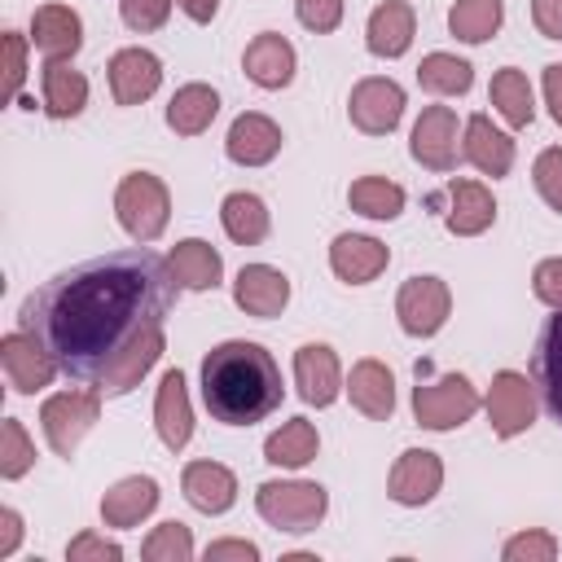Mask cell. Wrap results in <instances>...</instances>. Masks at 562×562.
<instances>
[{"mask_svg": "<svg viewBox=\"0 0 562 562\" xmlns=\"http://www.w3.org/2000/svg\"><path fill=\"white\" fill-rule=\"evenodd\" d=\"M531 290L544 307H562V259H540L536 272H531Z\"/></svg>", "mask_w": 562, "mask_h": 562, "instance_id": "cell-46", "label": "cell"}, {"mask_svg": "<svg viewBox=\"0 0 562 562\" xmlns=\"http://www.w3.org/2000/svg\"><path fill=\"white\" fill-rule=\"evenodd\" d=\"M347 202H351V211H360L369 220H395L404 211V189L386 176H360L347 189Z\"/></svg>", "mask_w": 562, "mask_h": 562, "instance_id": "cell-37", "label": "cell"}, {"mask_svg": "<svg viewBox=\"0 0 562 562\" xmlns=\"http://www.w3.org/2000/svg\"><path fill=\"white\" fill-rule=\"evenodd\" d=\"M119 9H123V22L132 31H158L171 13V0H123Z\"/></svg>", "mask_w": 562, "mask_h": 562, "instance_id": "cell-43", "label": "cell"}, {"mask_svg": "<svg viewBox=\"0 0 562 562\" xmlns=\"http://www.w3.org/2000/svg\"><path fill=\"white\" fill-rule=\"evenodd\" d=\"M413 158L430 171H452L461 149H457V114L448 105H426L422 119L413 123Z\"/></svg>", "mask_w": 562, "mask_h": 562, "instance_id": "cell-11", "label": "cell"}, {"mask_svg": "<svg viewBox=\"0 0 562 562\" xmlns=\"http://www.w3.org/2000/svg\"><path fill=\"white\" fill-rule=\"evenodd\" d=\"M31 44L48 57H75L83 44V22L70 4H40L31 13Z\"/></svg>", "mask_w": 562, "mask_h": 562, "instance_id": "cell-23", "label": "cell"}, {"mask_svg": "<svg viewBox=\"0 0 562 562\" xmlns=\"http://www.w3.org/2000/svg\"><path fill=\"white\" fill-rule=\"evenodd\" d=\"M114 215H119L123 233L145 246V241L162 237V228L171 220V193H167V184L158 176L127 171L119 180V189H114Z\"/></svg>", "mask_w": 562, "mask_h": 562, "instance_id": "cell-3", "label": "cell"}, {"mask_svg": "<svg viewBox=\"0 0 562 562\" xmlns=\"http://www.w3.org/2000/svg\"><path fill=\"white\" fill-rule=\"evenodd\" d=\"M145 562H189L193 558V536L184 522H162L154 527V536L140 544Z\"/></svg>", "mask_w": 562, "mask_h": 562, "instance_id": "cell-38", "label": "cell"}, {"mask_svg": "<svg viewBox=\"0 0 562 562\" xmlns=\"http://www.w3.org/2000/svg\"><path fill=\"white\" fill-rule=\"evenodd\" d=\"M439 483H443V461L435 452H426V448L400 452L391 474H386V492L400 505H426L439 492Z\"/></svg>", "mask_w": 562, "mask_h": 562, "instance_id": "cell-12", "label": "cell"}, {"mask_svg": "<svg viewBox=\"0 0 562 562\" xmlns=\"http://www.w3.org/2000/svg\"><path fill=\"white\" fill-rule=\"evenodd\" d=\"M448 312H452V294L439 277H408L395 294V316H400L404 334H413V338L439 334Z\"/></svg>", "mask_w": 562, "mask_h": 562, "instance_id": "cell-7", "label": "cell"}, {"mask_svg": "<svg viewBox=\"0 0 562 562\" xmlns=\"http://www.w3.org/2000/svg\"><path fill=\"white\" fill-rule=\"evenodd\" d=\"M241 70H246V79L250 83H259V88H285L290 79H294V48H290V40L285 35H277V31H263V35H255L250 44H246V53H241Z\"/></svg>", "mask_w": 562, "mask_h": 562, "instance_id": "cell-18", "label": "cell"}, {"mask_svg": "<svg viewBox=\"0 0 562 562\" xmlns=\"http://www.w3.org/2000/svg\"><path fill=\"white\" fill-rule=\"evenodd\" d=\"M215 114H220V92L211 83H184L167 105V127L176 136H202Z\"/></svg>", "mask_w": 562, "mask_h": 562, "instance_id": "cell-30", "label": "cell"}, {"mask_svg": "<svg viewBox=\"0 0 562 562\" xmlns=\"http://www.w3.org/2000/svg\"><path fill=\"white\" fill-rule=\"evenodd\" d=\"M487 422L501 439H514L522 435L531 422H536V391L522 373L514 369H501L492 378V391H487Z\"/></svg>", "mask_w": 562, "mask_h": 562, "instance_id": "cell-10", "label": "cell"}, {"mask_svg": "<svg viewBox=\"0 0 562 562\" xmlns=\"http://www.w3.org/2000/svg\"><path fill=\"white\" fill-rule=\"evenodd\" d=\"M536 386H540V400H544L549 417L562 422V307L540 329V342H536Z\"/></svg>", "mask_w": 562, "mask_h": 562, "instance_id": "cell-29", "label": "cell"}, {"mask_svg": "<svg viewBox=\"0 0 562 562\" xmlns=\"http://www.w3.org/2000/svg\"><path fill=\"white\" fill-rule=\"evenodd\" d=\"M167 263H171L176 285H184V290H215L220 277H224V259H220V250H215L211 241H202V237H184V241H176V250L167 255Z\"/></svg>", "mask_w": 562, "mask_h": 562, "instance_id": "cell-24", "label": "cell"}, {"mask_svg": "<svg viewBox=\"0 0 562 562\" xmlns=\"http://www.w3.org/2000/svg\"><path fill=\"white\" fill-rule=\"evenodd\" d=\"M492 105L496 114L509 123V127H527L536 119V105H531V83L518 66H505L492 75Z\"/></svg>", "mask_w": 562, "mask_h": 562, "instance_id": "cell-36", "label": "cell"}, {"mask_svg": "<svg viewBox=\"0 0 562 562\" xmlns=\"http://www.w3.org/2000/svg\"><path fill=\"white\" fill-rule=\"evenodd\" d=\"M202 400L224 426H255L281 408V369L259 342H220L202 360Z\"/></svg>", "mask_w": 562, "mask_h": 562, "instance_id": "cell-2", "label": "cell"}, {"mask_svg": "<svg viewBox=\"0 0 562 562\" xmlns=\"http://www.w3.org/2000/svg\"><path fill=\"white\" fill-rule=\"evenodd\" d=\"M531 22L544 40H562V0H531Z\"/></svg>", "mask_w": 562, "mask_h": 562, "instance_id": "cell-47", "label": "cell"}, {"mask_svg": "<svg viewBox=\"0 0 562 562\" xmlns=\"http://www.w3.org/2000/svg\"><path fill=\"white\" fill-rule=\"evenodd\" d=\"M176 4H180L184 18H193V22H211L215 9H220V0H176Z\"/></svg>", "mask_w": 562, "mask_h": 562, "instance_id": "cell-51", "label": "cell"}, {"mask_svg": "<svg viewBox=\"0 0 562 562\" xmlns=\"http://www.w3.org/2000/svg\"><path fill=\"white\" fill-rule=\"evenodd\" d=\"M294 13H299V22H303L307 31L329 35V31H338V22H342V0H294Z\"/></svg>", "mask_w": 562, "mask_h": 562, "instance_id": "cell-42", "label": "cell"}, {"mask_svg": "<svg viewBox=\"0 0 562 562\" xmlns=\"http://www.w3.org/2000/svg\"><path fill=\"white\" fill-rule=\"evenodd\" d=\"M347 395L373 422H386L395 413V378H391V369L382 360H360L351 369V378H347Z\"/></svg>", "mask_w": 562, "mask_h": 562, "instance_id": "cell-25", "label": "cell"}, {"mask_svg": "<svg viewBox=\"0 0 562 562\" xmlns=\"http://www.w3.org/2000/svg\"><path fill=\"white\" fill-rule=\"evenodd\" d=\"M220 224H224V233L237 246H259L268 237V224L272 220H268L263 198H255V193H228L220 202Z\"/></svg>", "mask_w": 562, "mask_h": 562, "instance_id": "cell-32", "label": "cell"}, {"mask_svg": "<svg viewBox=\"0 0 562 562\" xmlns=\"http://www.w3.org/2000/svg\"><path fill=\"white\" fill-rule=\"evenodd\" d=\"M386 263H391V250H386L378 237H364V233H342V237H334V246H329V268H334L347 285L373 281Z\"/></svg>", "mask_w": 562, "mask_h": 562, "instance_id": "cell-20", "label": "cell"}, {"mask_svg": "<svg viewBox=\"0 0 562 562\" xmlns=\"http://www.w3.org/2000/svg\"><path fill=\"white\" fill-rule=\"evenodd\" d=\"M83 105H88V79L70 70L66 57H48L44 61V110L53 119H75Z\"/></svg>", "mask_w": 562, "mask_h": 562, "instance_id": "cell-31", "label": "cell"}, {"mask_svg": "<svg viewBox=\"0 0 562 562\" xmlns=\"http://www.w3.org/2000/svg\"><path fill=\"white\" fill-rule=\"evenodd\" d=\"M417 83L435 97H461L474 83V66L457 53H426L417 66Z\"/></svg>", "mask_w": 562, "mask_h": 562, "instance_id": "cell-34", "label": "cell"}, {"mask_svg": "<svg viewBox=\"0 0 562 562\" xmlns=\"http://www.w3.org/2000/svg\"><path fill=\"white\" fill-rule=\"evenodd\" d=\"M31 461H35V443L26 439L18 417H4V426H0V474L22 479L31 470Z\"/></svg>", "mask_w": 562, "mask_h": 562, "instance_id": "cell-39", "label": "cell"}, {"mask_svg": "<svg viewBox=\"0 0 562 562\" xmlns=\"http://www.w3.org/2000/svg\"><path fill=\"white\" fill-rule=\"evenodd\" d=\"M531 180H536V193H540L553 211H562V149H558V145H549V149L536 154Z\"/></svg>", "mask_w": 562, "mask_h": 562, "instance_id": "cell-40", "label": "cell"}, {"mask_svg": "<svg viewBox=\"0 0 562 562\" xmlns=\"http://www.w3.org/2000/svg\"><path fill=\"white\" fill-rule=\"evenodd\" d=\"M224 558L255 562V558H259V549H255L250 540H215V544H206V562H224Z\"/></svg>", "mask_w": 562, "mask_h": 562, "instance_id": "cell-48", "label": "cell"}, {"mask_svg": "<svg viewBox=\"0 0 562 562\" xmlns=\"http://www.w3.org/2000/svg\"><path fill=\"white\" fill-rule=\"evenodd\" d=\"M66 558H70V562H88V558H97V562H119L123 549H119L114 540L97 536V531H83V536H75V540L66 544Z\"/></svg>", "mask_w": 562, "mask_h": 562, "instance_id": "cell-45", "label": "cell"}, {"mask_svg": "<svg viewBox=\"0 0 562 562\" xmlns=\"http://www.w3.org/2000/svg\"><path fill=\"white\" fill-rule=\"evenodd\" d=\"M18 540H22V518H18V509H0V558H9V553L18 549Z\"/></svg>", "mask_w": 562, "mask_h": 562, "instance_id": "cell-50", "label": "cell"}, {"mask_svg": "<svg viewBox=\"0 0 562 562\" xmlns=\"http://www.w3.org/2000/svg\"><path fill=\"white\" fill-rule=\"evenodd\" d=\"M501 22H505V4L501 0H457L448 9V31L457 40H465V44L492 40L501 31Z\"/></svg>", "mask_w": 562, "mask_h": 562, "instance_id": "cell-35", "label": "cell"}, {"mask_svg": "<svg viewBox=\"0 0 562 562\" xmlns=\"http://www.w3.org/2000/svg\"><path fill=\"white\" fill-rule=\"evenodd\" d=\"M413 31H417V18H413V4L408 0H382L373 13H369V26H364V44L373 57H404L408 44H413Z\"/></svg>", "mask_w": 562, "mask_h": 562, "instance_id": "cell-17", "label": "cell"}, {"mask_svg": "<svg viewBox=\"0 0 562 562\" xmlns=\"http://www.w3.org/2000/svg\"><path fill=\"white\" fill-rule=\"evenodd\" d=\"M0 364H4L9 386L22 391V395H35V391H44V386L57 378V360H53L48 347H44L35 334H26V329H13V334L0 338Z\"/></svg>", "mask_w": 562, "mask_h": 562, "instance_id": "cell-8", "label": "cell"}, {"mask_svg": "<svg viewBox=\"0 0 562 562\" xmlns=\"http://www.w3.org/2000/svg\"><path fill=\"white\" fill-rule=\"evenodd\" d=\"M154 426H158V439H162L171 452H180V448L189 443V435H193V408H189V391H184V373H180V369L162 373V382H158Z\"/></svg>", "mask_w": 562, "mask_h": 562, "instance_id": "cell-21", "label": "cell"}, {"mask_svg": "<svg viewBox=\"0 0 562 562\" xmlns=\"http://www.w3.org/2000/svg\"><path fill=\"white\" fill-rule=\"evenodd\" d=\"M158 356H162V325L145 329L127 351H119V360L101 373V391H105V395H123V391L140 386V378L154 369Z\"/></svg>", "mask_w": 562, "mask_h": 562, "instance_id": "cell-27", "label": "cell"}, {"mask_svg": "<svg viewBox=\"0 0 562 562\" xmlns=\"http://www.w3.org/2000/svg\"><path fill=\"white\" fill-rule=\"evenodd\" d=\"M171 303V263L149 246H132L88 259L40 285L22 303L18 325L48 347L61 373L101 382L119 351H127L145 329L167 321Z\"/></svg>", "mask_w": 562, "mask_h": 562, "instance_id": "cell-1", "label": "cell"}, {"mask_svg": "<svg viewBox=\"0 0 562 562\" xmlns=\"http://www.w3.org/2000/svg\"><path fill=\"white\" fill-rule=\"evenodd\" d=\"M505 562H553L558 558V540L549 531H522L514 540H505Z\"/></svg>", "mask_w": 562, "mask_h": 562, "instance_id": "cell-41", "label": "cell"}, {"mask_svg": "<svg viewBox=\"0 0 562 562\" xmlns=\"http://www.w3.org/2000/svg\"><path fill=\"white\" fill-rule=\"evenodd\" d=\"M224 149L237 167H263L281 154V127L268 114H237L224 136Z\"/></svg>", "mask_w": 562, "mask_h": 562, "instance_id": "cell-16", "label": "cell"}, {"mask_svg": "<svg viewBox=\"0 0 562 562\" xmlns=\"http://www.w3.org/2000/svg\"><path fill=\"white\" fill-rule=\"evenodd\" d=\"M26 79V40L18 31H4V97L13 101Z\"/></svg>", "mask_w": 562, "mask_h": 562, "instance_id": "cell-44", "label": "cell"}, {"mask_svg": "<svg viewBox=\"0 0 562 562\" xmlns=\"http://www.w3.org/2000/svg\"><path fill=\"white\" fill-rule=\"evenodd\" d=\"M154 505H158V483L145 474H132L101 496V518L105 527H136L145 514H154Z\"/></svg>", "mask_w": 562, "mask_h": 562, "instance_id": "cell-28", "label": "cell"}, {"mask_svg": "<svg viewBox=\"0 0 562 562\" xmlns=\"http://www.w3.org/2000/svg\"><path fill=\"white\" fill-rule=\"evenodd\" d=\"M492 220H496V202L479 180L448 184V228L457 237H479L483 228H492Z\"/></svg>", "mask_w": 562, "mask_h": 562, "instance_id": "cell-26", "label": "cell"}, {"mask_svg": "<svg viewBox=\"0 0 562 562\" xmlns=\"http://www.w3.org/2000/svg\"><path fill=\"white\" fill-rule=\"evenodd\" d=\"M316 448H321V439H316V426L307 422V417H290L277 435H268V443H263V457L272 461V465H285V470H299V465H307L312 457H316Z\"/></svg>", "mask_w": 562, "mask_h": 562, "instance_id": "cell-33", "label": "cell"}, {"mask_svg": "<svg viewBox=\"0 0 562 562\" xmlns=\"http://www.w3.org/2000/svg\"><path fill=\"white\" fill-rule=\"evenodd\" d=\"M255 509L263 522H272L277 531H312L325 509H329V496L321 483H303V479H272V483H259L255 492Z\"/></svg>", "mask_w": 562, "mask_h": 562, "instance_id": "cell-4", "label": "cell"}, {"mask_svg": "<svg viewBox=\"0 0 562 562\" xmlns=\"http://www.w3.org/2000/svg\"><path fill=\"white\" fill-rule=\"evenodd\" d=\"M347 114H351V123H356L360 132L386 136V132H395V123L404 119V88H400L395 79H382V75L360 79V83L351 88V97H347Z\"/></svg>", "mask_w": 562, "mask_h": 562, "instance_id": "cell-9", "label": "cell"}, {"mask_svg": "<svg viewBox=\"0 0 562 562\" xmlns=\"http://www.w3.org/2000/svg\"><path fill=\"white\" fill-rule=\"evenodd\" d=\"M233 299L246 316H281L290 303V281L268 263H246L233 281Z\"/></svg>", "mask_w": 562, "mask_h": 562, "instance_id": "cell-15", "label": "cell"}, {"mask_svg": "<svg viewBox=\"0 0 562 562\" xmlns=\"http://www.w3.org/2000/svg\"><path fill=\"white\" fill-rule=\"evenodd\" d=\"M180 487H184V501L202 514H224L237 501V479L220 461H189Z\"/></svg>", "mask_w": 562, "mask_h": 562, "instance_id": "cell-22", "label": "cell"}, {"mask_svg": "<svg viewBox=\"0 0 562 562\" xmlns=\"http://www.w3.org/2000/svg\"><path fill=\"white\" fill-rule=\"evenodd\" d=\"M101 413V395L97 391H57L44 400L40 408V426H44V439L57 457H75L79 439L92 430Z\"/></svg>", "mask_w": 562, "mask_h": 562, "instance_id": "cell-6", "label": "cell"}, {"mask_svg": "<svg viewBox=\"0 0 562 562\" xmlns=\"http://www.w3.org/2000/svg\"><path fill=\"white\" fill-rule=\"evenodd\" d=\"M544 101H549V114H553V123L562 127V61L544 66Z\"/></svg>", "mask_w": 562, "mask_h": 562, "instance_id": "cell-49", "label": "cell"}, {"mask_svg": "<svg viewBox=\"0 0 562 562\" xmlns=\"http://www.w3.org/2000/svg\"><path fill=\"white\" fill-rule=\"evenodd\" d=\"M461 158L474 171L496 180V176H509V167H514V140L501 127H492L487 114H474V119H465V132H461Z\"/></svg>", "mask_w": 562, "mask_h": 562, "instance_id": "cell-14", "label": "cell"}, {"mask_svg": "<svg viewBox=\"0 0 562 562\" xmlns=\"http://www.w3.org/2000/svg\"><path fill=\"white\" fill-rule=\"evenodd\" d=\"M474 408H479V391L470 386L465 373H443L435 382L413 386V413L426 430H452V426L470 422Z\"/></svg>", "mask_w": 562, "mask_h": 562, "instance_id": "cell-5", "label": "cell"}, {"mask_svg": "<svg viewBox=\"0 0 562 562\" xmlns=\"http://www.w3.org/2000/svg\"><path fill=\"white\" fill-rule=\"evenodd\" d=\"M162 83V66L149 48H119L110 57V92L119 105H140L158 92Z\"/></svg>", "mask_w": 562, "mask_h": 562, "instance_id": "cell-13", "label": "cell"}, {"mask_svg": "<svg viewBox=\"0 0 562 562\" xmlns=\"http://www.w3.org/2000/svg\"><path fill=\"white\" fill-rule=\"evenodd\" d=\"M294 382H299V395H303L307 404H316V408L334 404V400H338V386H342V378H338V356H334L325 342H303V347L294 351Z\"/></svg>", "mask_w": 562, "mask_h": 562, "instance_id": "cell-19", "label": "cell"}]
</instances>
